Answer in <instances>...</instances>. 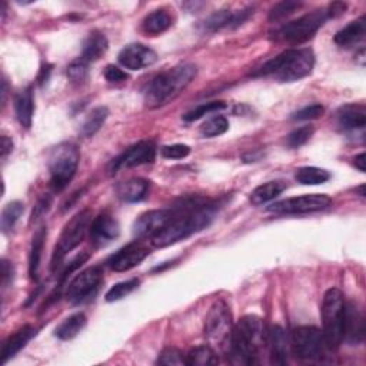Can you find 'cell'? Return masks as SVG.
Segmentation results:
<instances>
[{
  "label": "cell",
  "instance_id": "obj_32",
  "mask_svg": "<svg viewBox=\"0 0 366 366\" xmlns=\"http://www.w3.org/2000/svg\"><path fill=\"white\" fill-rule=\"evenodd\" d=\"M295 179L307 186H315V185H322L330 179V174L325 169L316 168V166H304V168H299L295 174Z\"/></svg>",
  "mask_w": 366,
  "mask_h": 366
},
{
  "label": "cell",
  "instance_id": "obj_25",
  "mask_svg": "<svg viewBox=\"0 0 366 366\" xmlns=\"http://www.w3.org/2000/svg\"><path fill=\"white\" fill-rule=\"evenodd\" d=\"M15 112L19 123L29 129L33 120V112H35V102H33L31 87L23 89L15 97Z\"/></svg>",
  "mask_w": 366,
  "mask_h": 366
},
{
  "label": "cell",
  "instance_id": "obj_29",
  "mask_svg": "<svg viewBox=\"0 0 366 366\" xmlns=\"http://www.w3.org/2000/svg\"><path fill=\"white\" fill-rule=\"evenodd\" d=\"M285 190V183L279 181H272V182H266L260 186H258L252 195H251V202L255 206H260L265 204H269Z\"/></svg>",
  "mask_w": 366,
  "mask_h": 366
},
{
  "label": "cell",
  "instance_id": "obj_40",
  "mask_svg": "<svg viewBox=\"0 0 366 366\" xmlns=\"http://www.w3.org/2000/svg\"><path fill=\"white\" fill-rule=\"evenodd\" d=\"M156 363L164 366H183L186 365V356L176 348H166L159 353Z\"/></svg>",
  "mask_w": 366,
  "mask_h": 366
},
{
  "label": "cell",
  "instance_id": "obj_14",
  "mask_svg": "<svg viewBox=\"0 0 366 366\" xmlns=\"http://www.w3.org/2000/svg\"><path fill=\"white\" fill-rule=\"evenodd\" d=\"M176 216V211L172 209H156L141 215L133 225V235L139 239L155 238L157 234L168 226Z\"/></svg>",
  "mask_w": 366,
  "mask_h": 366
},
{
  "label": "cell",
  "instance_id": "obj_36",
  "mask_svg": "<svg viewBox=\"0 0 366 366\" xmlns=\"http://www.w3.org/2000/svg\"><path fill=\"white\" fill-rule=\"evenodd\" d=\"M229 129V122L225 116L216 115L209 118L202 126H201V135L204 138H216L223 135Z\"/></svg>",
  "mask_w": 366,
  "mask_h": 366
},
{
  "label": "cell",
  "instance_id": "obj_13",
  "mask_svg": "<svg viewBox=\"0 0 366 366\" xmlns=\"http://www.w3.org/2000/svg\"><path fill=\"white\" fill-rule=\"evenodd\" d=\"M156 157V146L153 142L145 141L126 149L115 157L109 164V175H115L122 169L136 168V166L152 163Z\"/></svg>",
  "mask_w": 366,
  "mask_h": 366
},
{
  "label": "cell",
  "instance_id": "obj_49",
  "mask_svg": "<svg viewBox=\"0 0 366 366\" xmlns=\"http://www.w3.org/2000/svg\"><path fill=\"white\" fill-rule=\"evenodd\" d=\"M13 150V141L9 136H2V157L6 159V156Z\"/></svg>",
  "mask_w": 366,
  "mask_h": 366
},
{
  "label": "cell",
  "instance_id": "obj_23",
  "mask_svg": "<svg viewBox=\"0 0 366 366\" xmlns=\"http://www.w3.org/2000/svg\"><path fill=\"white\" fill-rule=\"evenodd\" d=\"M338 125L345 132L362 130L366 125V113L363 106L346 105L338 112Z\"/></svg>",
  "mask_w": 366,
  "mask_h": 366
},
{
  "label": "cell",
  "instance_id": "obj_22",
  "mask_svg": "<svg viewBox=\"0 0 366 366\" xmlns=\"http://www.w3.org/2000/svg\"><path fill=\"white\" fill-rule=\"evenodd\" d=\"M38 334V330L35 328H31L30 325H26L16 330L13 335L9 337V339L3 344L2 348V363L5 365L9 359H12L17 352H20L27 342Z\"/></svg>",
  "mask_w": 366,
  "mask_h": 366
},
{
  "label": "cell",
  "instance_id": "obj_33",
  "mask_svg": "<svg viewBox=\"0 0 366 366\" xmlns=\"http://www.w3.org/2000/svg\"><path fill=\"white\" fill-rule=\"evenodd\" d=\"M109 116V111L108 108L105 106H99V108H94L89 115L87 118L85 119V123L82 126V135L85 138H92L94 136L96 133L101 130V127L104 126V123L106 122Z\"/></svg>",
  "mask_w": 366,
  "mask_h": 366
},
{
  "label": "cell",
  "instance_id": "obj_50",
  "mask_svg": "<svg viewBox=\"0 0 366 366\" xmlns=\"http://www.w3.org/2000/svg\"><path fill=\"white\" fill-rule=\"evenodd\" d=\"M366 156L365 153H359L358 156H355L353 159V164H355V168H358L360 172H365L366 171Z\"/></svg>",
  "mask_w": 366,
  "mask_h": 366
},
{
  "label": "cell",
  "instance_id": "obj_24",
  "mask_svg": "<svg viewBox=\"0 0 366 366\" xmlns=\"http://www.w3.org/2000/svg\"><path fill=\"white\" fill-rule=\"evenodd\" d=\"M108 46H109V42L104 33L92 31L83 43L80 59L85 60L86 63L96 62L106 53Z\"/></svg>",
  "mask_w": 366,
  "mask_h": 366
},
{
  "label": "cell",
  "instance_id": "obj_26",
  "mask_svg": "<svg viewBox=\"0 0 366 366\" xmlns=\"http://www.w3.org/2000/svg\"><path fill=\"white\" fill-rule=\"evenodd\" d=\"M365 31H366V23H365V16H362L358 20L351 22L337 33L335 43L342 48L352 46L363 39Z\"/></svg>",
  "mask_w": 366,
  "mask_h": 366
},
{
  "label": "cell",
  "instance_id": "obj_31",
  "mask_svg": "<svg viewBox=\"0 0 366 366\" xmlns=\"http://www.w3.org/2000/svg\"><path fill=\"white\" fill-rule=\"evenodd\" d=\"M218 363H219V358L216 355V351L209 345L196 346L190 349L189 353L186 355V365L190 366H211Z\"/></svg>",
  "mask_w": 366,
  "mask_h": 366
},
{
  "label": "cell",
  "instance_id": "obj_17",
  "mask_svg": "<svg viewBox=\"0 0 366 366\" xmlns=\"http://www.w3.org/2000/svg\"><path fill=\"white\" fill-rule=\"evenodd\" d=\"M89 235L93 246L105 248L119 238L120 226L113 216L108 213H101L92 220L89 227Z\"/></svg>",
  "mask_w": 366,
  "mask_h": 366
},
{
  "label": "cell",
  "instance_id": "obj_41",
  "mask_svg": "<svg viewBox=\"0 0 366 366\" xmlns=\"http://www.w3.org/2000/svg\"><path fill=\"white\" fill-rule=\"evenodd\" d=\"M301 6H302L301 2H293V0H285V2H281V3L275 5V6L271 9L269 20H271V22L282 20V19L288 17L289 15H292L295 10H297Z\"/></svg>",
  "mask_w": 366,
  "mask_h": 366
},
{
  "label": "cell",
  "instance_id": "obj_47",
  "mask_svg": "<svg viewBox=\"0 0 366 366\" xmlns=\"http://www.w3.org/2000/svg\"><path fill=\"white\" fill-rule=\"evenodd\" d=\"M13 281V266L6 260L3 259L2 262V283H3V288H8Z\"/></svg>",
  "mask_w": 366,
  "mask_h": 366
},
{
  "label": "cell",
  "instance_id": "obj_34",
  "mask_svg": "<svg viewBox=\"0 0 366 366\" xmlns=\"http://www.w3.org/2000/svg\"><path fill=\"white\" fill-rule=\"evenodd\" d=\"M23 212H24V205L19 201L10 202L3 208L2 216H0V226H2V230L5 234H8V232H10L15 227L16 222L23 215Z\"/></svg>",
  "mask_w": 366,
  "mask_h": 366
},
{
  "label": "cell",
  "instance_id": "obj_9",
  "mask_svg": "<svg viewBox=\"0 0 366 366\" xmlns=\"http://www.w3.org/2000/svg\"><path fill=\"white\" fill-rule=\"evenodd\" d=\"M328 345L323 332L315 326L296 328L290 338V349L301 360H316L325 355Z\"/></svg>",
  "mask_w": 366,
  "mask_h": 366
},
{
  "label": "cell",
  "instance_id": "obj_3",
  "mask_svg": "<svg viewBox=\"0 0 366 366\" xmlns=\"http://www.w3.org/2000/svg\"><path fill=\"white\" fill-rule=\"evenodd\" d=\"M197 68L192 63H183L152 79L146 92L145 104L155 109L168 105L178 97L196 78Z\"/></svg>",
  "mask_w": 366,
  "mask_h": 366
},
{
  "label": "cell",
  "instance_id": "obj_1",
  "mask_svg": "<svg viewBox=\"0 0 366 366\" xmlns=\"http://www.w3.org/2000/svg\"><path fill=\"white\" fill-rule=\"evenodd\" d=\"M175 211V219L160 234L150 239L155 248L163 249L185 241L197 232L206 229L215 218V208L205 204H185Z\"/></svg>",
  "mask_w": 366,
  "mask_h": 366
},
{
  "label": "cell",
  "instance_id": "obj_35",
  "mask_svg": "<svg viewBox=\"0 0 366 366\" xmlns=\"http://www.w3.org/2000/svg\"><path fill=\"white\" fill-rule=\"evenodd\" d=\"M87 259H89V253H86V252H82V253H79L73 260H71L68 265H66V268L63 269V272H62V275H60V281H59V285H57V288L55 289V292L52 293V296H50V302L52 301H55V299L60 295V292L63 290V288L66 286V282H68V279H69V276L73 274V272H76L79 268H80V266L83 265V263H86L87 262Z\"/></svg>",
  "mask_w": 366,
  "mask_h": 366
},
{
  "label": "cell",
  "instance_id": "obj_46",
  "mask_svg": "<svg viewBox=\"0 0 366 366\" xmlns=\"http://www.w3.org/2000/svg\"><path fill=\"white\" fill-rule=\"evenodd\" d=\"M50 205H52V197L50 196H43L39 204L35 206V209H33V213H31V219L30 222L39 219L42 215H45L49 209H50Z\"/></svg>",
  "mask_w": 366,
  "mask_h": 366
},
{
  "label": "cell",
  "instance_id": "obj_10",
  "mask_svg": "<svg viewBox=\"0 0 366 366\" xmlns=\"http://www.w3.org/2000/svg\"><path fill=\"white\" fill-rule=\"evenodd\" d=\"M326 19V10H315L309 15L283 24L278 30L276 38L289 43L308 42L316 35V31L323 26Z\"/></svg>",
  "mask_w": 366,
  "mask_h": 366
},
{
  "label": "cell",
  "instance_id": "obj_19",
  "mask_svg": "<svg viewBox=\"0 0 366 366\" xmlns=\"http://www.w3.org/2000/svg\"><path fill=\"white\" fill-rule=\"evenodd\" d=\"M365 338V321L360 309L353 304L345 305L344 341L349 345H359Z\"/></svg>",
  "mask_w": 366,
  "mask_h": 366
},
{
  "label": "cell",
  "instance_id": "obj_5",
  "mask_svg": "<svg viewBox=\"0 0 366 366\" xmlns=\"http://www.w3.org/2000/svg\"><path fill=\"white\" fill-rule=\"evenodd\" d=\"M345 296L338 288L326 290L322 302L323 337L329 349H337L344 342V316Z\"/></svg>",
  "mask_w": 366,
  "mask_h": 366
},
{
  "label": "cell",
  "instance_id": "obj_44",
  "mask_svg": "<svg viewBox=\"0 0 366 366\" xmlns=\"http://www.w3.org/2000/svg\"><path fill=\"white\" fill-rule=\"evenodd\" d=\"M162 156L166 159H183L190 153V148L188 145L176 143L162 148Z\"/></svg>",
  "mask_w": 366,
  "mask_h": 366
},
{
  "label": "cell",
  "instance_id": "obj_12",
  "mask_svg": "<svg viewBox=\"0 0 366 366\" xmlns=\"http://www.w3.org/2000/svg\"><path fill=\"white\" fill-rule=\"evenodd\" d=\"M332 205V199L323 193H311L283 199L272 204L268 211L278 215H302L325 211Z\"/></svg>",
  "mask_w": 366,
  "mask_h": 366
},
{
  "label": "cell",
  "instance_id": "obj_37",
  "mask_svg": "<svg viewBox=\"0 0 366 366\" xmlns=\"http://www.w3.org/2000/svg\"><path fill=\"white\" fill-rule=\"evenodd\" d=\"M141 281L133 278V279H129V281H125V282H119L116 285H113L108 293H106V301L108 302H116V301H120V299L126 297L127 295H130L133 290L138 289Z\"/></svg>",
  "mask_w": 366,
  "mask_h": 366
},
{
  "label": "cell",
  "instance_id": "obj_11",
  "mask_svg": "<svg viewBox=\"0 0 366 366\" xmlns=\"http://www.w3.org/2000/svg\"><path fill=\"white\" fill-rule=\"evenodd\" d=\"M104 281V271L99 266H92L78 274L66 289V299L72 305H80L85 304L93 296H96L101 283Z\"/></svg>",
  "mask_w": 366,
  "mask_h": 366
},
{
  "label": "cell",
  "instance_id": "obj_43",
  "mask_svg": "<svg viewBox=\"0 0 366 366\" xmlns=\"http://www.w3.org/2000/svg\"><path fill=\"white\" fill-rule=\"evenodd\" d=\"M323 113H325V108L319 104H315V105L305 106L301 111L295 112L292 119L293 120H315V119H319Z\"/></svg>",
  "mask_w": 366,
  "mask_h": 366
},
{
  "label": "cell",
  "instance_id": "obj_6",
  "mask_svg": "<svg viewBox=\"0 0 366 366\" xmlns=\"http://www.w3.org/2000/svg\"><path fill=\"white\" fill-rule=\"evenodd\" d=\"M80 155L73 143L57 145L49 156L50 186L60 192L68 186L76 175Z\"/></svg>",
  "mask_w": 366,
  "mask_h": 366
},
{
  "label": "cell",
  "instance_id": "obj_30",
  "mask_svg": "<svg viewBox=\"0 0 366 366\" xmlns=\"http://www.w3.org/2000/svg\"><path fill=\"white\" fill-rule=\"evenodd\" d=\"M172 24V17L171 15L166 12V10H155L152 13H149L143 23H142V29L143 31L146 33V35H150V36H156V35H160V33L166 31Z\"/></svg>",
  "mask_w": 366,
  "mask_h": 366
},
{
  "label": "cell",
  "instance_id": "obj_16",
  "mask_svg": "<svg viewBox=\"0 0 366 366\" xmlns=\"http://www.w3.org/2000/svg\"><path fill=\"white\" fill-rule=\"evenodd\" d=\"M118 60L125 69L142 71L157 62V55L142 43H130L119 52Z\"/></svg>",
  "mask_w": 366,
  "mask_h": 366
},
{
  "label": "cell",
  "instance_id": "obj_45",
  "mask_svg": "<svg viewBox=\"0 0 366 366\" xmlns=\"http://www.w3.org/2000/svg\"><path fill=\"white\" fill-rule=\"evenodd\" d=\"M104 75H105V79L109 83H122V82H126L129 79V75L115 64H108Z\"/></svg>",
  "mask_w": 366,
  "mask_h": 366
},
{
  "label": "cell",
  "instance_id": "obj_48",
  "mask_svg": "<svg viewBox=\"0 0 366 366\" xmlns=\"http://www.w3.org/2000/svg\"><path fill=\"white\" fill-rule=\"evenodd\" d=\"M346 10V3L342 2H335L329 6V9L326 10V16L328 17H338L341 16L344 12Z\"/></svg>",
  "mask_w": 366,
  "mask_h": 366
},
{
  "label": "cell",
  "instance_id": "obj_7",
  "mask_svg": "<svg viewBox=\"0 0 366 366\" xmlns=\"http://www.w3.org/2000/svg\"><path fill=\"white\" fill-rule=\"evenodd\" d=\"M90 223H92V212L89 209L80 211L68 223H66L59 238V242L55 248V253L52 259L53 271L59 268L66 255L80 245V242L85 239L87 234Z\"/></svg>",
  "mask_w": 366,
  "mask_h": 366
},
{
  "label": "cell",
  "instance_id": "obj_38",
  "mask_svg": "<svg viewBox=\"0 0 366 366\" xmlns=\"http://www.w3.org/2000/svg\"><path fill=\"white\" fill-rule=\"evenodd\" d=\"M226 109V104L225 102H209V104H204V105H199L197 108L192 109L190 112H188L186 115H183V120L185 122H195L202 119L206 115H211L213 112H219Z\"/></svg>",
  "mask_w": 366,
  "mask_h": 366
},
{
  "label": "cell",
  "instance_id": "obj_4",
  "mask_svg": "<svg viewBox=\"0 0 366 366\" xmlns=\"http://www.w3.org/2000/svg\"><path fill=\"white\" fill-rule=\"evenodd\" d=\"M315 66V55L311 49H288L266 62L253 76H272L278 82L290 83L309 76Z\"/></svg>",
  "mask_w": 366,
  "mask_h": 366
},
{
  "label": "cell",
  "instance_id": "obj_51",
  "mask_svg": "<svg viewBox=\"0 0 366 366\" xmlns=\"http://www.w3.org/2000/svg\"><path fill=\"white\" fill-rule=\"evenodd\" d=\"M50 72H52V66H50V64L43 66L42 71H41V75H39V78H38V80H39L41 85H45V83L49 80Z\"/></svg>",
  "mask_w": 366,
  "mask_h": 366
},
{
  "label": "cell",
  "instance_id": "obj_20",
  "mask_svg": "<svg viewBox=\"0 0 366 366\" xmlns=\"http://www.w3.org/2000/svg\"><path fill=\"white\" fill-rule=\"evenodd\" d=\"M266 344L269 346L271 362L274 365H286L289 341L285 330L281 326H272L266 334Z\"/></svg>",
  "mask_w": 366,
  "mask_h": 366
},
{
  "label": "cell",
  "instance_id": "obj_28",
  "mask_svg": "<svg viewBox=\"0 0 366 366\" xmlns=\"http://www.w3.org/2000/svg\"><path fill=\"white\" fill-rule=\"evenodd\" d=\"M46 227H41L35 237H33L31 248H30V255H29V275L33 281H36L39 276V268H41V259H42V252L46 241Z\"/></svg>",
  "mask_w": 366,
  "mask_h": 366
},
{
  "label": "cell",
  "instance_id": "obj_21",
  "mask_svg": "<svg viewBox=\"0 0 366 366\" xmlns=\"http://www.w3.org/2000/svg\"><path fill=\"white\" fill-rule=\"evenodd\" d=\"M149 188H150V182H148L146 179L133 178L119 183L116 188V193L120 201L126 204H136L146 199L149 193Z\"/></svg>",
  "mask_w": 366,
  "mask_h": 366
},
{
  "label": "cell",
  "instance_id": "obj_2",
  "mask_svg": "<svg viewBox=\"0 0 366 366\" xmlns=\"http://www.w3.org/2000/svg\"><path fill=\"white\" fill-rule=\"evenodd\" d=\"M266 342L262 319L255 315L244 316L232 330L227 348L230 362L238 365H256L259 351Z\"/></svg>",
  "mask_w": 366,
  "mask_h": 366
},
{
  "label": "cell",
  "instance_id": "obj_8",
  "mask_svg": "<svg viewBox=\"0 0 366 366\" xmlns=\"http://www.w3.org/2000/svg\"><path fill=\"white\" fill-rule=\"evenodd\" d=\"M232 330V315L223 301H218L209 309L205 319V337L213 349L227 352Z\"/></svg>",
  "mask_w": 366,
  "mask_h": 366
},
{
  "label": "cell",
  "instance_id": "obj_42",
  "mask_svg": "<svg viewBox=\"0 0 366 366\" xmlns=\"http://www.w3.org/2000/svg\"><path fill=\"white\" fill-rule=\"evenodd\" d=\"M68 78L72 83H83L87 79V63L82 59L71 63L68 68Z\"/></svg>",
  "mask_w": 366,
  "mask_h": 366
},
{
  "label": "cell",
  "instance_id": "obj_18",
  "mask_svg": "<svg viewBox=\"0 0 366 366\" xmlns=\"http://www.w3.org/2000/svg\"><path fill=\"white\" fill-rule=\"evenodd\" d=\"M252 13H253V8H246V9L237 10V12L223 9V10L215 12L212 16H209L204 23V29L206 31H218V30H222L226 27L234 29V27L241 26L244 22H246Z\"/></svg>",
  "mask_w": 366,
  "mask_h": 366
},
{
  "label": "cell",
  "instance_id": "obj_39",
  "mask_svg": "<svg viewBox=\"0 0 366 366\" xmlns=\"http://www.w3.org/2000/svg\"><path fill=\"white\" fill-rule=\"evenodd\" d=\"M314 126H302L299 129H295L292 133H289L288 138H286V145L290 149H297L304 146L314 135Z\"/></svg>",
  "mask_w": 366,
  "mask_h": 366
},
{
  "label": "cell",
  "instance_id": "obj_15",
  "mask_svg": "<svg viewBox=\"0 0 366 366\" xmlns=\"http://www.w3.org/2000/svg\"><path fill=\"white\" fill-rule=\"evenodd\" d=\"M149 249L141 242H132L108 259V266L115 272H127L139 266L149 255Z\"/></svg>",
  "mask_w": 366,
  "mask_h": 366
},
{
  "label": "cell",
  "instance_id": "obj_27",
  "mask_svg": "<svg viewBox=\"0 0 366 366\" xmlns=\"http://www.w3.org/2000/svg\"><path fill=\"white\" fill-rule=\"evenodd\" d=\"M87 323V318L85 314L78 312L71 315L69 318H66L55 330V335L60 339V341H71L73 338H76L80 332L83 330V328Z\"/></svg>",
  "mask_w": 366,
  "mask_h": 366
}]
</instances>
